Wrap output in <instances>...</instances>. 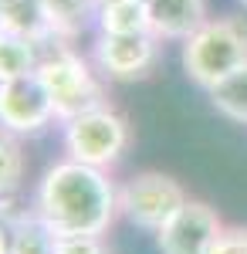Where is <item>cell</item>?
Masks as SVG:
<instances>
[{
  "label": "cell",
  "mask_w": 247,
  "mask_h": 254,
  "mask_svg": "<svg viewBox=\"0 0 247 254\" xmlns=\"http://www.w3.org/2000/svg\"><path fill=\"white\" fill-rule=\"evenodd\" d=\"M34 214L58 237L105 234L119 217V183L109 170L78 159H58L34 190Z\"/></svg>",
  "instance_id": "1"
},
{
  "label": "cell",
  "mask_w": 247,
  "mask_h": 254,
  "mask_svg": "<svg viewBox=\"0 0 247 254\" xmlns=\"http://www.w3.org/2000/svg\"><path fill=\"white\" fill-rule=\"evenodd\" d=\"M38 78L55 98L58 126L92 109L109 105V81L98 75L92 58H81L68 38H51L41 44Z\"/></svg>",
  "instance_id": "2"
},
{
  "label": "cell",
  "mask_w": 247,
  "mask_h": 254,
  "mask_svg": "<svg viewBox=\"0 0 247 254\" xmlns=\"http://www.w3.org/2000/svg\"><path fill=\"white\" fill-rule=\"evenodd\" d=\"M183 71L203 92L220 78L247 64V20L244 17H207L183 41Z\"/></svg>",
  "instance_id": "3"
},
{
  "label": "cell",
  "mask_w": 247,
  "mask_h": 254,
  "mask_svg": "<svg viewBox=\"0 0 247 254\" xmlns=\"http://www.w3.org/2000/svg\"><path fill=\"white\" fill-rule=\"evenodd\" d=\"M129 142H132L129 119L122 116L112 102L102 105V109L85 112V116L61 122L64 156L78 159V163H88V166H98V170H112L115 163L125 156Z\"/></svg>",
  "instance_id": "4"
},
{
  "label": "cell",
  "mask_w": 247,
  "mask_h": 254,
  "mask_svg": "<svg viewBox=\"0 0 247 254\" xmlns=\"http://www.w3.org/2000/svg\"><path fill=\"white\" fill-rule=\"evenodd\" d=\"M186 200H190V193L183 190V183L176 176L146 170V173H135L132 180H125L119 187V214L129 224L156 234Z\"/></svg>",
  "instance_id": "5"
},
{
  "label": "cell",
  "mask_w": 247,
  "mask_h": 254,
  "mask_svg": "<svg viewBox=\"0 0 247 254\" xmlns=\"http://www.w3.org/2000/svg\"><path fill=\"white\" fill-rule=\"evenodd\" d=\"M163 41L152 31L146 34H95L92 64L105 81H142L159 64Z\"/></svg>",
  "instance_id": "6"
},
{
  "label": "cell",
  "mask_w": 247,
  "mask_h": 254,
  "mask_svg": "<svg viewBox=\"0 0 247 254\" xmlns=\"http://www.w3.org/2000/svg\"><path fill=\"white\" fill-rule=\"evenodd\" d=\"M55 122V98L38 78V71L14 81H0V129L3 132L38 136Z\"/></svg>",
  "instance_id": "7"
},
{
  "label": "cell",
  "mask_w": 247,
  "mask_h": 254,
  "mask_svg": "<svg viewBox=\"0 0 247 254\" xmlns=\"http://www.w3.org/2000/svg\"><path fill=\"white\" fill-rule=\"evenodd\" d=\"M220 231H224V220L217 214V207L190 196L156 231V244H159V254H210Z\"/></svg>",
  "instance_id": "8"
},
{
  "label": "cell",
  "mask_w": 247,
  "mask_h": 254,
  "mask_svg": "<svg viewBox=\"0 0 247 254\" xmlns=\"http://www.w3.org/2000/svg\"><path fill=\"white\" fill-rule=\"evenodd\" d=\"M152 34L159 41H183L210 17L207 0H146Z\"/></svg>",
  "instance_id": "9"
},
{
  "label": "cell",
  "mask_w": 247,
  "mask_h": 254,
  "mask_svg": "<svg viewBox=\"0 0 247 254\" xmlns=\"http://www.w3.org/2000/svg\"><path fill=\"white\" fill-rule=\"evenodd\" d=\"M0 31L27 38L34 44H44V41L58 38L44 0H0Z\"/></svg>",
  "instance_id": "10"
},
{
  "label": "cell",
  "mask_w": 247,
  "mask_h": 254,
  "mask_svg": "<svg viewBox=\"0 0 247 254\" xmlns=\"http://www.w3.org/2000/svg\"><path fill=\"white\" fill-rule=\"evenodd\" d=\"M95 31L98 34H146V31H152L146 0H112V3H98Z\"/></svg>",
  "instance_id": "11"
},
{
  "label": "cell",
  "mask_w": 247,
  "mask_h": 254,
  "mask_svg": "<svg viewBox=\"0 0 247 254\" xmlns=\"http://www.w3.org/2000/svg\"><path fill=\"white\" fill-rule=\"evenodd\" d=\"M38 61H41V44L0 31V81H14V78H24V75H34Z\"/></svg>",
  "instance_id": "12"
},
{
  "label": "cell",
  "mask_w": 247,
  "mask_h": 254,
  "mask_svg": "<svg viewBox=\"0 0 247 254\" xmlns=\"http://www.w3.org/2000/svg\"><path fill=\"white\" fill-rule=\"evenodd\" d=\"M207 95H210V105L220 116L247 126V64H241L237 71H230L227 78H220L213 88H207Z\"/></svg>",
  "instance_id": "13"
},
{
  "label": "cell",
  "mask_w": 247,
  "mask_h": 254,
  "mask_svg": "<svg viewBox=\"0 0 247 254\" xmlns=\"http://www.w3.org/2000/svg\"><path fill=\"white\" fill-rule=\"evenodd\" d=\"M44 7L58 38L75 41L88 24H95L98 0H44Z\"/></svg>",
  "instance_id": "14"
},
{
  "label": "cell",
  "mask_w": 247,
  "mask_h": 254,
  "mask_svg": "<svg viewBox=\"0 0 247 254\" xmlns=\"http://www.w3.org/2000/svg\"><path fill=\"white\" fill-rule=\"evenodd\" d=\"M58 234L41 220L34 210H24L14 224V241H10V254H55Z\"/></svg>",
  "instance_id": "15"
},
{
  "label": "cell",
  "mask_w": 247,
  "mask_h": 254,
  "mask_svg": "<svg viewBox=\"0 0 247 254\" xmlns=\"http://www.w3.org/2000/svg\"><path fill=\"white\" fill-rule=\"evenodd\" d=\"M24 180V153L14 132L0 129V196L14 193Z\"/></svg>",
  "instance_id": "16"
},
{
  "label": "cell",
  "mask_w": 247,
  "mask_h": 254,
  "mask_svg": "<svg viewBox=\"0 0 247 254\" xmlns=\"http://www.w3.org/2000/svg\"><path fill=\"white\" fill-rule=\"evenodd\" d=\"M55 254H109V244L102 234H75V237H58Z\"/></svg>",
  "instance_id": "17"
},
{
  "label": "cell",
  "mask_w": 247,
  "mask_h": 254,
  "mask_svg": "<svg viewBox=\"0 0 247 254\" xmlns=\"http://www.w3.org/2000/svg\"><path fill=\"white\" fill-rule=\"evenodd\" d=\"M210 254H247V227H227L224 224Z\"/></svg>",
  "instance_id": "18"
},
{
  "label": "cell",
  "mask_w": 247,
  "mask_h": 254,
  "mask_svg": "<svg viewBox=\"0 0 247 254\" xmlns=\"http://www.w3.org/2000/svg\"><path fill=\"white\" fill-rule=\"evenodd\" d=\"M98 3H112V0H98Z\"/></svg>",
  "instance_id": "19"
},
{
  "label": "cell",
  "mask_w": 247,
  "mask_h": 254,
  "mask_svg": "<svg viewBox=\"0 0 247 254\" xmlns=\"http://www.w3.org/2000/svg\"><path fill=\"white\" fill-rule=\"evenodd\" d=\"M241 3H247V0H241Z\"/></svg>",
  "instance_id": "20"
}]
</instances>
